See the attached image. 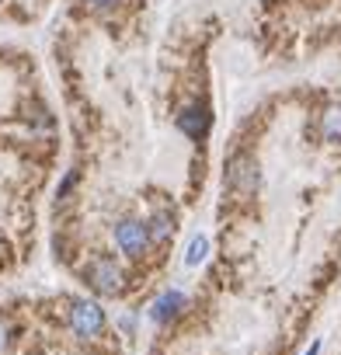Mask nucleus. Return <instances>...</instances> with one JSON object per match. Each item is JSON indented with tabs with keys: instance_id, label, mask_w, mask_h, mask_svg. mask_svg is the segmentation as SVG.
<instances>
[{
	"instance_id": "1",
	"label": "nucleus",
	"mask_w": 341,
	"mask_h": 355,
	"mask_svg": "<svg viewBox=\"0 0 341 355\" xmlns=\"http://www.w3.org/2000/svg\"><path fill=\"white\" fill-rule=\"evenodd\" d=\"M70 327L80 338H94L105 327V310L98 303H91V300H77L73 310H70Z\"/></svg>"
},
{
	"instance_id": "5",
	"label": "nucleus",
	"mask_w": 341,
	"mask_h": 355,
	"mask_svg": "<svg viewBox=\"0 0 341 355\" xmlns=\"http://www.w3.org/2000/svg\"><path fill=\"white\" fill-rule=\"evenodd\" d=\"M178 129H182V132H189L192 139L206 136V129H209V115H206V108H199V105L182 108V112H178Z\"/></svg>"
},
{
	"instance_id": "11",
	"label": "nucleus",
	"mask_w": 341,
	"mask_h": 355,
	"mask_svg": "<svg viewBox=\"0 0 341 355\" xmlns=\"http://www.w3.org/2000/svg\"><path fill=\"white\" fill-rule=\"evenodd\" d=\"M91 4H98V8H108V4H115V0H91Z\"/></svg>"
},
{
	"instance_id": "12",
	"label": "nucleus",
	"mask_w": 341,
	"mask_h": 355,
	"mask_svg": "<svg viewBox=\"0 0 341 355\" xmlns=\"http://www.w3.org/2000/svg\"><path fill=\"white\" fill-rule=\"evenodd\" d=\"M317 352H320V341H313V345H310V352H306V355H317Z\"/></svg>"
},
{
	"instance_id": "9",
	"label": "nucleus",
	"mask_w": 341,
	"mask_h": 355,
	"mask_svg": "<svg viewBox=\"0 0 341 355\" xmlns=\"http://www.w3.org/2000/svg\"><path fill=\"white\" fill-rule=\"evenodd\" d=\"M170 234H175V220H170L167 213H157V220H153V230H150V237H157V241H167Z\"/></svg>"
},
{
	"instance_id": "3",
	"label": "nucleus",
	"mask_w": 341,
	"mask_h": 355,
	"mask_svg": "<svg viewBox=\"0 0 341 355\" xmlns=\"http://www.w3.org/2000/svg\"><path fill=\"white\" fill-rule=\"evenodd\" d=\"M87 279H91V286H94L101 296L122 293V268H119L112 258H94L91 268H87Z\"/></svg>"
},
{
	"instance_id": "2",
	"label": "nucleus",
	"mask_w": 341,
	"mask_h": 355,
	"mask_svg": "<svg viewBox=\"0 0 341 355\" xmlns=\"http://www.w3.org/2000/svg\"><path fill=\"white\" fill-rule=\"evenodd\" d=\"M227 182H230V189H234L237 196H254V189H258V182H261V174H258V160H254V157H247V153L234 157Z\"/></svg>"
},
{
	"instance_id": "6",
	"label": "nucleus",
	"mask_w": 341,
	"mask_h": 355,
	"mask_svg": "<svg viewBox=\"0 0 341 355\" xmlns=\"http://www.w3.org/2000/svg\"><path fill=\"white\" fill-rule=\"evenodd\" d=\"M182 303H185V296H182V293H164V296L153 303V320H167V317H175V313L182 310Z\"/></svg>"
},
{
	"instance_id": "4",
	"label": "nucleus",
	"mask_w": 341,
	"mask_h": 355,
	"mask_svg": "<svg viewBox=\"0 0 341 355\" xmlns=\"http://www.w3.org/2000/svg\"><path fill=\"white\" fill-rule=\"evenodd\" d=\"M115 244L125 251V254H143L146 251V244H150V227L146 223H139V220H122L119 227H115Z\"/></svg>"
},
{
	"instance_id": "7",
	"label": "nucleus",
	"mask_w": 341,
	"mask_h": 355,
	"mask_svg": "<svg viewBox=\"0 0 341 355\" xmlns=\"http://www.w3.org/2000/svg\"><path fill=\"white\" fill-rule=\"evenodd\" d=\"M320 129H324V139L341 143V105H334V108H327V112H324Z\"/></svg>"
},
{
	"instance_id": "10",
	"label": "nucleus",
	"mask_w": 341,
	"mask_h": 355,
	"mask_svg": "<svg viewBox=\"0 0 341 355\" xmlns=\"http://www.w3.org/2000/svg\"><path fill=\"white\" fill-rule=\"evenodd\" d=\"M8 345H11V327H8V320L0 317V355L8 352Z\"/></svg>"
},
{
	"instance_id": "8",
	"label": "nucleus",
	"mask_w": 341,
	"mask_h": 355,
	"mask_svg": "<svg viewBox=\"0 0 341 355\" xmlns=\"http://www.w3.org/2000/svg\"><path fill=\"white\" fill-rule=\"evenodd\" d=\"M206 254H209V241L199 234V237H192L189 241V254H185V261L189 265H199V261H206Z\"/></svg>"
}]
</instances>
